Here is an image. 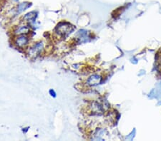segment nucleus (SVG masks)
<instances>
[{"label": "nucleus", "mask_w": 161, "mask_h": 141, "mask_svg": "<svg viewBox=\"0 0 161 141\" xmlns=\"http://www.w3.org/2000/svg\"><path fill=\"white\" fill-rule=\"evenodd\" d=\"M74 27L68 22H61L56 26L55 30L59 35L62 37H67L74 31Z\"/></svg>", "instance_id": "nucleus-1"}, {"label": "nucleus", "mask_w": 161, "mask_h": 141, "mask_svg": "<svg viewBox=\"0 0 161 141\" xmlns=\"http://www.w3.org/2000/svg\"><path fill=\"white\" fill-rule=\"evenodd\" d=\"M44 49V44L43 42H38L36 44H35L33 46H32L28 51V55L29 57L32 58V59H35L37 58L38 56L40 54Z\"/></svg>", "instance_id": "nucleus-2"}, {"label": "nucleus", "mask_w": 161, "mask_h": 141, "mask_svg": "<svg viewBox=\"0 0 161 141\" xmlns=\"http://www.w3.org/2000/svg\"><path fill=\"white\" fill-rule=\"evenodd\" d=\"M102 80V77L100 75L97 74H94L90 76L89 78L87 79V84L90 85L91 86H95L98 85L99 84H100Z\"/></svg>", "instance_id": "nucleus-3"}, {"label": "nucleus", "mask_w": 161, "mask_h": 141, "mask_svg": "<svg viewBox=\"0 0 161 141\" xmlns=\"http://www.w3.org/2000/svg\"><path fill=\"white\" fill-rule=\"evenodd\" d=\"M32 6V3L29 2H22L19 4H18L17 6V9H16V14H20L24 11H25L27 9H28L30 7Z\"/></svg>", "instance_id": "nucleus-4"}, {"label": "nucleus", "mask_w": 161, "mask_h": 141, "mask_svg": "<svg viewBox=\"0 0 161 141\" xmlns=\"http://www.w3.org/2000/svg\"><path fill=\"white\" fill-rule=\"evenodd\" d=\"M28 38L25 37V36L22 35L17 38V39L15 40V44L19 47H24L28 44Z\"/></svg>", "instance_id": "nucleus-5"}, {"label": "nucleus", "mask_w": 161, "mask_h": 141, "mask_svg": "<svg viewBox=\"0 0 161 141\" xmlns=\"http://www.w3.org/2000/svg\"><path fill=\"white\" fill-rule=\"evenodd\" d=\"M29 31V28L27 26H20L15 30V33L16 34L21 35V34H26Z\"/></svg>", "instance_id": "nucleus-6"}, {"label": "nucleus", "mask_w": 161, "mask_h": 141, "mask_svg": "<svg viewBox=\"0 0 161 141\" xmlns=\"http://www.w3.org/2000/svg\"><path fill=\"white\" fill-rule=\"evenodd\" d=\"M37 17V13L35 12H30L25 14L23 17V19L27 22H34Z\"/></svg>", "instance_id": "nucleus-7"}, {"label": "nucleus", "mask_w": 161, "mask_h": 141, "mask_svg": "<svg viewBox=\"0 0 161 141\" xmlns=\"http://www.w3.org/2000/svg\"><path fill=\"white\" fill-rule=\"evenodd\" d=\"M49 93H50V95L52 96H53V97H54V98L56 97V93H55V92H54V91L53 90V89H51V90L49 91Z\"/></svg>", "instance_id": "nucleus-8"}]
</instances>
